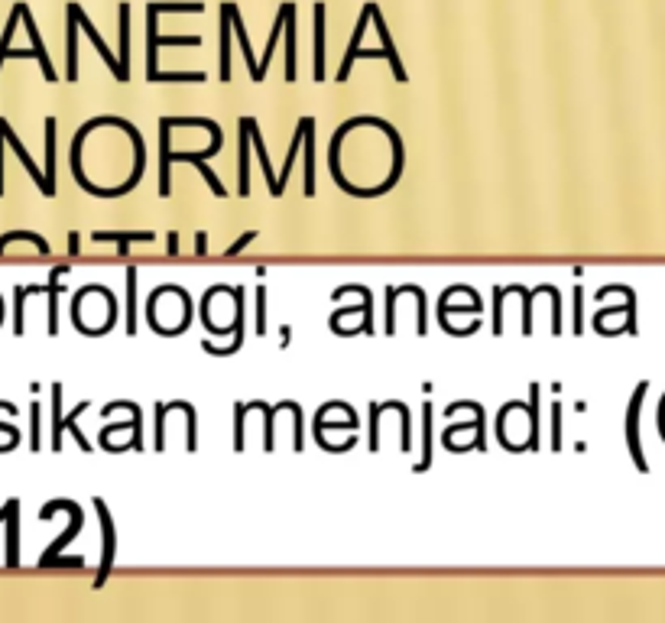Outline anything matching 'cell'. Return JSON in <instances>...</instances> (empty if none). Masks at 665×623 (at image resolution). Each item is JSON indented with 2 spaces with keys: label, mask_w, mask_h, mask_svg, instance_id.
I'll list each match as a JSON object with an SVG mask.
<instances>
[{
  "label": "cell",
  "mask_w": 665,
  "mask_h": 623,
  "mask_svg": "<svg viewBox=\"0 0 665 623\" xmlns=\"http://www.w3.org/2000/svg\"><path fill=\"white\" fill-rule=\"evenodd\" d=\"M156 13L159 7H150V23H146V82H205V72H159L156 56L159 46H202L198 36H176V39H163L156 33Z\"/></svg>",
  "instance_id": "obj_1"
},
{
  "label": "cell",
  "mask_w": 665,
  "mask_h": 623,
  "mask_svg": "<svg viewBox=\"0 0 665 623\" xmlns=\"http://www.w3.org/2000/svg\"><path fill=\"white\" fill-rule=\"evenodd\" d=\"M56 510H65V513H69V516H72V523H69V529H65V533H62L56 542H52V546H49L43 555H39V568H49V562L56 559V555H59L65 546H69V542H72L78 533H82V526H85L82 507H78V503H72V500H52V503H46V507L39 510V520H43V523L52 520V513H56Z\"/></svg>",
  "instance_id": "obj_2"
},
{
  "label": "cell",
  "mask_w": 665,
  "mask_h": 623,
  "mask_svg": "<svg viewBox=\"0 0 665 623\" xmlns=\"http://www.w3.org/2000/svg\"><path fill=\"white\" fill-rule=\"evenodd\" d=\"M95 510H98V523H101V542H104V555H101V568H98V578H95V588H104V581L111 575V565H114V552H117V533H114V523H111V513H108V503L101 497H95Z\"/></svg>",
  "instance_id": "obj_3"
},
{
  "label": "cell",
  "mask_w": 665,
  "mask_h": 623,
  "mask_svg": "<svg viewBox=\"0 0 665 623\" xmlns=\"http://www.w3.org/2000/svg\"><path fill=\"white\" fill-rule=\"evenodd\" d=\"M0 523H7V568L20 565V500H7L0 507Z\"/></svg>",
  "instance_id": "obj_4"
},
{
  "label": "cell",
  "mask_w": 665,
  "mask_h": 623,
  "mask_svg": "<svg viewBox=\"0 0 665 623\" xmlns=\"http://www.w3.org/2000/svg\"><path fill=\"white\" fill-rule=\"evenodd\" d=\"M643 396H646V383L636 387L630 413H627V445H630V455H633L636 468H640V471H646V458H643V448H640V406H643Z\"/></svg>",
  "instance_id": "obj_5"
},
{
  "label": "cell",
  "mask_w": 665,
  "mask_h": 623,
  "mask_svg": "<svg viewBox=\"0 0 665 623\" xmlns=\"http://www.w3.org/2000/svg\"><path fill=\"white\" fill-rule=\"evenodd\" d=\"M0 130H4V140H7L10 147H13V153H17V159H20V163H23V169H26V172H30V176H33L36 189H39V192H43V195L49 198V185H46V176H43V172H39V166L33 163V156L26 153V147H23V143H20V137H17V134H13V130H10L7 117H0Z\"/></svg>",
  "instance_id": "obj_6"
},
{
  "label": "cell",
  "mask_w": 665,
  "mask_h": 623,
  "mask_svg": "<svg viewBox=\"0 0 665 623\" xmlns=\"http://www.w3.org/2000/svg\"><path fill=\"white\" fill-rule=\"evenodd\" d=\"M302 124H305V137H302V143H305V182H302V189H305V198H312L315 195V117H302Z\"/></svg>",
  "instance_id": "obj_7"
},
{
  "label": "cell",
  "mask_w": 665,
  "mask_h": 623,
  "mask_svg": "<svg viewBox=\"0 0 665 623\" xmlns=\"http://www.w3.org/2000/svg\"><path fill=\"white\" fill-rule=\"evenodd\" d=\"M241 127H247L250 140H254L257 147V156H260V166H263V176H266V185H270V195L279 198V185H276V176H273V166H270V156H266V147H263V137H260V124L254 117H241Z\"/></svg>",
  "instance_id": "obj_8"
},
{
  "label": "cell",
  "mask_w": 665,
  "mask_h": 623,
  "mask_svg": "<svg viewBox=\"0 0 665 623\" xmlns=\"http://www.w3.org/2000/svg\"><path fill=\"white\" fill-rule=\"evenodd\" d=\"M159 195L169 198L172 195V176H169V166H172V140H169V127L159 124Z\"/></svg>",
  "instance_id": "obj_9"
},
{
  "label": "cell",
  "mask_w": 665,
  "mask_h": 623,
  "mask_svg": "<svg viewBox=\"0 0 665 623\" xmlns=\"http://www.w3.org/2000/svg\"><path fill=\"white\" fill-rule=\"evenodd\" d=\"M231 4L221 7V82H231Z\"/></svg>",
  "instance_id": "obj_10"
},
{
  "label": "cell",
  "mask_w": 665,
  "mask_h": 623,
  "mask_svg": "<svg viewBox=\"0 0 665 623\" xmlns=\"http://www.w3.org/2000/svg\"><path fill=\"white\" fill-rule=\"evenodd\" d=\"M69 273V267H56L49 273V283H46V296H49V335H56L59 331V276Z\"/></svg>",
  "instance_id": "obj_11"
},
{
  "label": "cell",
  "mask_w": 665,
  "mask_h": 623,
  "mask_svg": "<svg viewBox=\"0 0 665 623\" xmlns=\"http://www.w3.org/2000/svg\"><path fill=\"white\" fill-rule=\"evenodd\" d=\"M65 59H69V82H78V7H69V39H65Z\"/></svg>",
  "instance_id": "obj_12"
},
{
  "label": "cell",
  "mask_w": 665,
  "mask_h": 623,
  "mask_svg": "<svg viewBox=\"0 0 665 623\" xmlns=\"http://www.w3.org/2000/svg\"><path fill=\"white\" fill-rule=\"evenodd\" d=\"M46 185L56 195V117H46Z\"/></svg>",
  "instance_id": "obj_13"
},
{
  "label": "cell",
  "mask_w": 665,
  "mask_h": 623,
  "mask_svg": "<svg viewBox=\"0 0 665 623\" xmlns=\"http://www.w3.org/2000/svg\"><path fill=\"white\" fill-rule=\"evenodd\" d=\"M172 163H192V166H198V169H202L205 182H208V189L215 192L218 198H228V189H224V185L218 182V176L205 166V159L198 156V153H172Z\"/></svg>",
  "instance_id": "obj_14"
},
{
  "label": "cell",
  "mask_w": 665,
  "mask_h": 623,
  "mask_svg": "<svg viewBox=\"0 0 665 623\" xmlns=\"http://www.w3.org/2000/svg\"><path fill=\"white\" fill-rule=\"evenodd\" d=\"M539 383H532L529 387V406H526V413H529V442L523 445L526 452H536L539 448Z\"/></svg>",
  "instance_id": "obj_15"
},
{
  "label": "cell",
  "mask_w": 665,
  "mask_h": 623,
  "mask_svg": "<svg viewBox=\"0 0 665 623\" xmlns=\"http://www.w3.org/2000/svg\"><path fill=\"white\" fill-rule=\"evenodd\" d=\"M46 286H17L13 289V335L17 338H23V302H26V296H36V293H43Z\"/></svg>",
  "instance_id": "obj_16"
},
{
  "label": "cell",
  "mask_w": 665,
  "mask_h": 623,
  "mask_svg": "<svg viewBox=\"0 0 665 623\" xmlns=\"http://www.w3.org/2000/svg\"><path fill=\"white\" fill-rule=\"evenodd\" d=\"M52 452H62V387L52 383Z\"/></svg>",
  "instance_id": "obj_17"
},
{
  "label": "cell",
  "mask_w": 665,
  "mask_h": 623,
  "mask_svg": "<svg viewBox=\"0 0 665 623\" xmlns=\"http://www.w3.org/2000/svg\"><path fill=\"white\" fill-rule=\"evenodd\" d=\"M302 137H305V124H302V117H299V127H296V137H292V143H289V156H286V163H283V172H279V179H276V185H279V195L286 192V182H289V172H292V163H296V156H299V147H302Z\"/></svg>",
  "instance_id": "obj_18"
},
{
  "label": "cell",
  "mask_w": 665,
  "mask_h": 623,
  "mask_svg": "<svg viewBox=\"0 0 665 623\" xmlns=\"http://www.w3.org/2000/svg\"><path fill=\"white\" fill-rule=\"evenodd\" d=\"M137 331V267H127V335Z\"/></svg>",
  "instance_id": "obj_19"
},
{
  "label": "cell",
  "mask_w": 665,
  "mask_h": 623,
  "mask_svg": "<svg viewBox=\"0 0 665 623\" xmlns=\"http://www.w3.org/2000/svg\"><path fill=\"white\" fill-rule=\"evenodd\" d=\"M263 413V419H266V432H263V448L266 452H273L276 448V435H273V419H276V406H266V403H260V400H254V403H247V413Z\"/></svg>",
  "instance_id": "obj_20"
},
{
  "label": "cell",
  "mask_w": 665,
  "mask_h": 623,
  "mask_svg": "<svg viewBox=\"0 0 665 623\" xmlns=\"http://www.w3.org/2000/svg\"><path fill=\"white\" fill-rule=\"evenodd\" d=\"M286 82H296V30H292V7H286Z\"/></svg>",
  "instance_id": "obj_21"
},
{
  "label": "cell",
  "mask_w": 665,
  "mask_h": 623,
  "mask_svg": "<svg viewBox=\"0 0 665 623\" xmlns=\"http://www.w3.org/2000/svg\"><path fill=\"white\" fill-rule=\"evenodd\" d=\"M20 17L26 20V30H30V36H33V46H36V59H39V65H43V72H46V82H59V78H56V69H52V62H49V56H46V52H39V49H43V43H39V33H36V26H33V20H30V13H26V7L20 10Z\"/></svg>",
  "instance_id": "obj_22"
},
{
  "label": "cell",
  "mask_w": 665,
  "mask_h": 623,
  "mask_svg": "<svg viewBox=\"0 0 665 623\" xmlns=\"http://www.w3.org/2000/svg\"><path fill=\"white\" fill-rule=\"evenodd\" d=\"M315 17H318V30H315V82H325V33H322L325 10L318 7Z\"/></svg>",
  "instance_id": "obj_23"
},
{
  "label": "cell",
  "mask_w": 665,
  "mask_h": 623,
  "mask_svg": "<svg viewBox=\"0 0 665 623\" xmlns=\"http://www.w3.org/2000/svg\"><path fill=\"white\" fill-rule=\"evenodd\" d=\"M549 289H555V286H536V289H529V293H526L523 286H507V293H520L523 302H526V306H523V331H526V335L532 331V315H529L532 312V299H536L539 293H549Z\"/></svg>",
  "instance_id": "obj_24"
},
{
  "label": "cell",
  "mask_w": 665,
  "mask_h": 623,
  "mask_svg": "<svg viewBox=\"0 0 665 623\" xmlns=\"http://www.w3.org/2000/svg\"><path fill=\"white\" fill-rule=\"evenodd\" d=\"M85 409H88V400H85V403H78V406L72 409V413L62 419V429H69V432L75 435V442H78V448H82V452H91V442L82 435V429H78V416H82Z\"/></svg>",
  "instance_id": "obj_25"
},
{
  "label": "cell",
  "mask_w": 665,
  "mask_h": 623,
  "mask_svg": "<svg viewBox=\"0 0 665 623\" xmlns=\"http://www.w3.org/2000/svg\"><path fill=\"white\" fill-rule=\"evenodd\" d=\"M91 241H95V244H98V241H117V244H121V254L127 257V244H130V241L153 244L156 234H146V231H140V234H98V231H95V234H91Z\"/></svg>",
  "instance_id": "obj_26"
},
{
  "label": "cell",
  "mask_w": 665,
  "mask_h": 623,
  "mask_svg": "<svg viewBox=\"0 0 665 623\" xmlns=\"http://www.w3.org/2000/svg\"><path fill=\"white\" fill-rule=\"evenodd\" d=\"M241 192L244 198L250 195V134L247 127H241Z\"/></svg>",
  "instance_id": "obj_27"
},
{
  "label": "cell",
  "mask_w": 665,
  "mask_h": 623,
  "mask_svg": "<svg viewBox=\"0 0 665 623\" xmlns=\"http://www.w3.org/2000/svg\"><path fill=\"white\" fill-rule=\"evenodd\" d=\"M13 241H30V244H36L39 254H49V244L39 234H33V231H10V234H4V237H0V254H4L7 244H13Z\"/></svg>",
  "instance_id": "obj_28"
},
{
  "label": "cell",
  "mask_w": 665,
  "mask_h": 623,
  "mask_svg": "<svg viewBox=\"0 0 665 623\" xmlns=\"http://www.w3.org/2000/svg\"><path fill=\"white\" fill-rule=\"evenodd\" d=\"M432 403H425V455H422V461L416 465V474H425L432 468Z\"/></svg>",
  "instance_id": "obj_29"
},
{
  "label": "cell",
  "mask_w": 665,
  "mask_h": 623,
  "mask_svg": "<svg viewBox=\"0 0 665 623\" xmlns=\"http://www.w3.org/2000/svg\"><path fill=\"white\" fill-rule=\"evenodd\" d=\"M121 69L130 72V20H127V7H121Z\"/></svg>",
  "instance_id": "obj_30"
},
{
  "label": "cell",
  "mask_w": 665,
  "mask_h": 623,
  "mask_svg": "<svg viewBox=\"0 0 665 623\" xmlns=\"http://www.w3.org/2000/svg\"><path fill=\"white\" fill-rule=\"evenodd\" d=\"M244 413H247V403H237L234 406V452H244Z\"/></svg>",
  "instance_id": "obj_31"
},
{
  "label": "cell",
  "mask_w": 665,
  "mask_h": 623,
  "mask_svg": "<svg viewBox=\"0 0 665 623\" xmlns=\"http://www.w3.org/2000/svg\"><path fill=\"white\" fill-rule=\"evenodd\" d=\"M370 452H380V403H370Z\"/></svg>",
  "instance_id": "obj_32"
},
{
  "label": "cell",
  "mask_w": 665,
  "mask_h": 623,
  "mask_svg": "<svg viewBox=\"0 0 665 623\" xmlns=\"http://www.w3.org/2000/svg\"><path fill=\"white\" fill-rule=\"evenodd\" d=\"M163 426H166V403H156V435H153V448L156 452H163L166 448V432H163Z\"/></svg>",
  "instance_id": "obj_33"
},
{
  "label": "cell",
  "mask_w": 665,
  "mask_h": 623,
  "mask_svg": "<svg viewBox=\"0 0 665 623\" xmlns=\"http://www.w3.org/2000/svg\"><path fill=\"white\" fill-rule=\"evenodd\" d=\"M254 296H257V335H263L266 331V286H257L254 289Z\"/></svg>",
  "instance_id": "obj_34"
},
{
  "label": "cell",
  "mask_w": 665,
  "mask_h": 623,
  "mask_svg": "<svg viewBox=\"0 0 665 623\" xmlns=\"http://www.w3.org/2000/svg\"><path fill=\"white\" fill-rule=\"evenodd\" d=\"M30 419H33L30 448H33V452H39V448H43V435H39V403H33V406H30Z\"/></svg>",
  "instance_id": "obj_35"
},
{
  "label": "cell",
  "mask_w": 665,
  "mask_h": 623,
  "mask_svg": "<svg viewBox=\"0 0 665 623\" xmlns=\"http://www.w3.org/2000/svg\"><path fill=\"white\" fill-rule=\"evenodd\" d=\"M17 17H20V7L13 10V17H10V23H7V30H4V39H0V65H4V56H7V46H10V36H13V26H17Z\"/></svg>",
  "instance_id": "obj_36"
},
{
  "label": "cell",
  "mask_w": 665,
  "mask_h": 623,
  "mask_svg": "<svg viewBox=\"0 0 665 623\" xmlns=\"http://www.w3.org/2000/svg\"><path fill=\"white\" fill-rule=\"evenodd\" d=\"M254 237H257V231H247V234H241V237H237V241H234L228 250H224V257H237V254H241V250H244L250 241H254Z\"/></svg>",
  "instance_id": "obj_37"
},
{
  "label": "cell",
  "mask_w": 665,
  "mask_h": 623,
  "mask_svg": "<svg viewBox=\"0 0 665 623\" xmlns=\"http://www.w3.org/2000/svg\"><path fill=\"white\" fill-rule=\"evenodd\" d=\"M393 312H396V289L390 286V289H387V335H393V331H396Z\"/></svg>",
  "instance_id": "obj_38"
},
{
  "label": "cell",
  "mask_w": 665,
  "mask_h": 623,
  "mask_svg": "<svg viewBox=\"0 0 665 623\" xmlns=\"http://www.w3.org/2000/svg\"><path fill=\"white\" fill-rule=\"evenodd\" d=\"M500 302H503V286L494 289V335L503 331V322H500Z\"/></svg>",
  "instance_id": "obj_39"
},
{
  "label": "cell",
  "mask_w": 665,
  "mask_h": 623,
  "mask_svg": "<svg viewBox=\"0 0 665 623\" xmlns=\"http://www.w3.org/2000/svg\"><path fill=\"white\" fill-rule=\"evenodd\" d=\"M0 195H4V130H0Z\"/></svg>",
  "instance_id": "obj_40"
},
{
  "label": "cell",
  "mask_w": 665,
  "mask_h": 623,
  "mask_svg": "<svg viewBox=\"0 0 665 623\" xmlns=\"http://www.w3.org/2000/svg\"><path fill=\"white\" fill-rule=\"evenodd\" d=\"M575 331H581V289H575Z\"/></svg>",
  "instance_id": "obj_41"
},
{
  "label": "cell",
  "mask_w": 665,
  "mask_h": 623,
  "mask_svg": "<svg viewBox=\"0 0 665 623\" xmlns=\"http://www.w3.org/2000/svg\"><path fill=\"white\" fill-rule=\"evenodd\" d=\"M205 247H208V237L198 234V237H195V250H198V254H205Z\"/></svg>",
  "instance_id": "obj_42"
},
{
  "label": "cell",
  "mask_w": 665,
  "mask_h": 623,
  "mask_svg": "<svg viewBox=\"0 0 665 623\" xmlns=\"http://www.w3.org/2000/svg\"><path fill=\"white\" fill-rule=\"evenodd\" d=\"M169 254H179V234H169Z\"/></svg>",
  "instance_id": "obj_43"
},
{
  "label": "cell",
  "mask_w": 665,
  "mask_h": 623,
  "mask_svg": "<svg viewBox=\"0 0 665 623\" xmlns=\"http://www.w3.org/2000/svg\"><path fill=\"white\" fill-rule=\"evenodd\" d=\"M69 254H78V234H69Z\"/></svg>",
  "instance_id": "obj_44"
}]
</instances>
